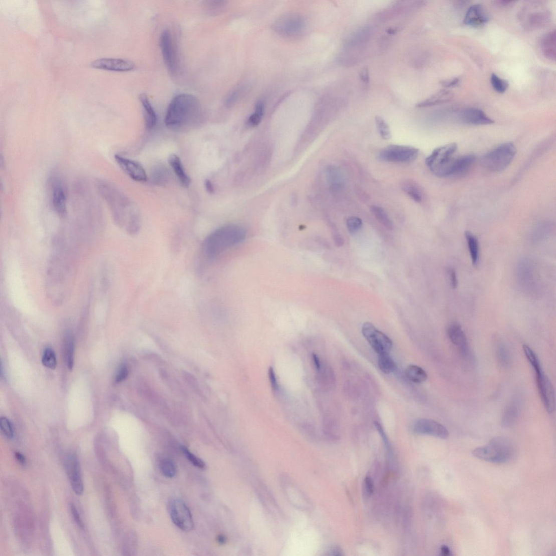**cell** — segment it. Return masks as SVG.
Segmentation results:
<instances>
[{"instance_id": "484cf974", "label": "cell", "mask_w": 556, "mask_h": 556, "mask_svg": "<svg viewBox=\"0 0 556 556\" xmlns=\"http://www.w3.org/2000/svg\"><path fill=\"white\" fill-rule=\"evenodd\" d=\"M520 413L518 400L514 399L506 407L502 418V424L506 428L511 427L518 419Z\"/></svg>"}, {"instance_id": "cb8c5ba5", "label": "cell", "mask_w": 556, "mask_h": 556, "mask_svg": "<svg viewBox=\"0 0 556 556\" xmlns=\"http://www.w3.org/2000/svg\"><path fill=\"white\" fill-rule=\"evenodd\" d=\"M139 100L143 107L145 127L148 130H151L156 126L157 116L151 103L145 94L139 96Z\"/></svg>"}, {"instance_id": "4316f807", "label": "cell", "mask_w": 556, "mask_h": 556, "mask_svg": "<svg viewBox=\"0 0 556 556\" xmlns=\"http://www.w3.org/2000/svg\"><path fill=\"white\" fill-rule=\"evenodd\" d=\"M453 97V94L448 91V90H442L433 95L428 99L418 103L416 107L425 108L443 104V103L451 101Z\"/></svg>"}, {"instance_id": "4fadbf2b", "label": "cell", "mask_w": 556, "mask_h": 556, "mask_svg": "<svg viewBox=\"0 0 556 556\" xmlns=\"http://www.w3.org/2000/svg\"><path fill=\"white\" fill-rule=\"evenodd\" d=\"M160 45L163 60L167 69L172 75H176L178 70L177 52L173 37L169 30H165L161 34Z\"/></svg>"}, {"instance_id": "ee69618b", "label": "cell", "mask_w": 556, "mask_h": 556, "mask_svg": "<svg viewBox=\"0 0 556 556\" xmlns=\"http://www.w3.org/2000/svg\"><path fill=\"white\" fill-rule=\"evenodd\" d=\"M182 450L183 453L186 456V457L188 459V460L195 466L200 468L204 469L205 467V464L201 459L197 457L196 455L191 453V452L185 447H182Z\"/></svg>"}, {"instance_id": "9a60e30c", "label": "cell", "mask_w": 556, "mask_h": 556, "mask_svg": "<svg viewBox=\"0 0 556 556\" xmlns=\"http://www.w3.org/2000/svg\"><path fill=\"white\" fill-rule=\"evenodd\" d=\"M114 158L120 169L132 179L138 182H145L147 180L148 176L144 167L138 161L119 154L115 155Z\"/></svg>"}, {"instance_id": "91938a15", "label": "cell", "mask_w": 556, "mask_h": 556, "mask_svg": "<svg viewBox=\"0 0 556 556\" xmlns=\"http://www.w3.org/2000/svg\"><path fill=\"white\" fill-rule=\"evenodd\" d=\"M217 541L219 544H223L225 542V538L223 535H219L217 538Z\"/></svg>"}, {"instance_id": "816d5d0a", "label": "cell", "mask_w": 556, "mask_h": 556, "mask_svg": "<svg viewBox=\"0 0 556 556\" xmlns=\"http://www.w3.org/2000/svg\"><path fill=\"white\" fill-rule=\"evenodd\" d=\"M449 274L451 287L452 288L455 289L458 284L456 271L454 269L451 268L449 270Z\"/></svg>"}, {"instance_id": "7bdbcfd3", "label": "cell", "mask_w": 556, "mask_h": 556, "mask_svg": "<svg viewBox=\"0 0 556 556\" xmlns=\"http://www.w3.org/2000/svg\"><path fill=\"white\" fill-rule=\"evenodd\" d=\"M207 3L210 14L214 15L221 14L227 6V2L224 1H210Z\"/></svg>"}, {"instance_id": "d590c367", "label": "cell", "mask_w": 556, "mask_h": 556, "mask_svg": "<svg viewBox=\"0 0 556 556\" xmlns=\"http://www.w3.org/2000/svg\"><path fill=\"white\" fill-rule=\"evenodd\" d=\"M161 473L167 477L172 478L176 474L175 464L169 458L161 459L159 464Z\"/></svg>"}, {"instance_id": "f546056e", "label": "cell", "mask_w": 556, "mask_h": 556, "mask_svg": "<svg viewBox=\"0 0 556 556\" xmlns=\"http://www.w3.org/2000/svg\"><path fill=\"white\" fill-rule=\"evenodd\" d=\"M405 374L407 379L416 384H421L427 380L428 375L422 368L410 365L406 368Z\"/></svg>"}, {"instance_id": "60d3db41", "label": "cell", "mask_w": 556, "mask_h": 556, "mask_svg": "<svg viewBox=\"0 0 556 556\" xmlns=\"http://www.w3.org/2000/svg\"><path fill=\"white\" fill-rule=\"evenodd\" d=\"M507 349L503 345L500 344L496 349V355L499 363L503 366H507L509 363V355Z\"/></svg>"}, {"instance_id": "681fc988", "label": "cell", "mask_w": 556, "mask_h": 556, "mask_svg": "<svg viewBox=\"0 0 556 556\" xmlns=\"http://www.w3.org/2000/svg\"><path fill=\"white\" fill-rule=\"evenodd\" d=\"M269 379L271 388L274 391L278 390V385L275 372L272 368H270L268 371Z\"/></svg>"}, {"instance_id": "f6af8a7d", "label": "cell", "mask_w": 556, "mask_h": 556, "mask_svg": "<svg viewBox=\"0 0 556 556\" xmlns=\"http://www.w3.org/2000/svg\"><path fill=\"white\" fill-rule=\"evenodd\" d=\"M241 94V89H236L234 91L232 92L227 97L225 101V105L227 107H231L233 106L235 102L239 99Z\"/></svg>"}, {"instance_id": "6da1fadb", "label": "cell", "mask_w": 556, "mask_h": 556, "mask_svg": "<svg viewBox=\"0 0 556 556\" xmlns=\"http://www.w3.org/2000/svg\"><path fill=\"white\" fill-rule=\"evenodd\" d=\"M96 186L105 200L115 224L128 234L136 235L141 225L140 212L137 204L112 182L97 180Z\"/></svg>"}, {"instance_id": "e0dca14e", "label": "cell", "mask_w": 556, "mask_h": 556, "mask_svg": "<svg viewBox=\"0 0 556 556\" xmlns=\"http://www.w3.org/2000/svg\"><path fill=\"white\" fill-rule=\"evenodd\" d=\"M413 430L418 434L427 435L443 439L449 437V431L445 426L431 419L418 420L414 425Z\"/></svg>"}, {"instance_id": "603a6c76", "label": "cell", "mask_w": 556, "mask_h": 556, "mask_svg": "<svg viewBox=\"0 0 556 556\" xmlns=\"http://www.w3.org/2000/svg\"><path fill=\"white\" fill-rule=\"evenodd\" d=\"M540 49L543 56L547 60L555 62L556 57V37L554 30L542 37L540 41Z\"/></svg>"}, {"instance_id": "7dc6e473", "label": "cell", "mask_w": 556, "mask_h": 556, "mask_svg": "<svg viewBox=\"0 0 556 556\" xmlns=\"http://www.w3.org/2000/svg\"><path fill=\"white\" fill-rule=\"evenodd\" d=\"M328 173L330 179H331L333 185L339 186L342 182L341 176L339 171L334 168H331Z\"/></svg>"}, {"instance_id": "d6986e66", "label": "cell", "mask_w": 556, "mask_h": 556, "mask_svg": "<svg viewBox=\"0 0 556 556\" xmlns=\"http://www.w3.org/2000/svg\"><path fill=\"white\" fill-rule=\"evenodd\" d=\"M489 21V17L486 9L480 5L471 6L465 14L464 24L473 28L484 27Z\"/></svg>"}, {"instance_id": "ab89813d", "label": "cell", "mask_w": 556, "mask_h": 556, "mask_svg": "<svg viewBox=\"0 0 556 556\" xmlns=\"http://www.w3.org/2000/svg\"><path fill=\"white\" fill-rule=\"evenodd\" d=\"M0 427L4 435L9 439H12L15 436V430L10 420L5 417L0 419Z\"/></svg>"}, {"instance_id": "ac0fdd59", "label": "cell", "mask_w": 556, "mask_h": 556, "mask_svg": "<svg viewBox=\"0 0 556 556\" xmlns=\"http://www.w3.org/2000/svg\"><path fill=\"white\" fill-rule=\"evenodd\" d=\"M92 66L95 69L116 72H131L135 68L133 62L120 58H100L94 61Z\"/></svg>"}, {"instance_id": "d4e9b609", "label": "cell", "mask_w": 556, "mask_h": 556, "mask_svg": "<svg viewBox=\"0 0 556 556\" xmlns=\"http://www.w3.org/2000/svg\"><path fill=\"white\" fill-rule=\"evenodd\" d=\"M473 155L467 154L458 157L452 169L451 176H459L467 173L475 162Z\"/></svg>"}, {"instance_id": "6f0895ef", "label": "cell", "mask_w": 556, "mask_h": 556, "mask_svg": "<svg viewBox=\"0 0 556 556\" xmlns=\"http://www.w3.org/2000/svg\"><path fill=\"white\" fill-rule=\"evenodd\" d=\"M15 457L19 463H21L22 465H25L26 459L23 454L20 453V452H17L15 454Z\"/></svg>"}, {"instance_id": "7a4b0ae2", "label": "cell", "mask_w": 556, "mask_h": 556, "mask_svg": "<svg viewBox=\"0 0 556 556\" xmlns=\"http://www.w3.org/2000/svg\"><path fill=\"white\" fill-rule=\"evenodd\" d=\"M198 100L192 95L181 94L174 97L167 109L165 123L173 130H180L192 125L199 117Z\"/></svg>"}, {"instance_id": "836d02e7", "label": "cell", "mask_w": 556, "mask_h": 556, "mask_svg": "<svg viewBox=\"0 0 556 556\" xmlns=\"http://www.w3.org/2000/svg\"><path fill=\"white\" fill-rule=\"evenodd\" d=\"M402 190L414 201L419 203L422 200V194L418 186L412 182H406L402 185Z\"/></svg>"}, {"instance_id": "f35d334b", "label": "cell", "mask_w": 556, "mask_h": 556, "mask_svg": "<svg viewBox=\"0 0 556 556\" xmlns=\"http://www.w3.org/2000/svg\"><path fill=\"white\" fill-rule=\"evenodd\" d=\"M490 82L495 91L500 94L505 93L508 87V82L496 74L491 76Z\"/></svg>"}, {"instance_id": "e575fe53", "label": "cell", "mask_w": 556, "mask_h": 556, "mask_svg": "<svg viewBox=\"0 0 556 556\" xmlns=\"http://www.w3.org/2000/svg\"><path fill=\"white\" fill-rule=\"evenodd\" d=\"M264 112V105L262 101L257 102L255 111L248 119L247 124L250 127H255L260 124Z\"/></svg>"}, {"instance_id": "ba28073f", "label": "cell", "mask_w": 556, "mask_h": 556, "mask_svg": "<svg viewBox=\"0 0 556 556\" xmlns=\"http://www.w3.org/2000/svg\"><path fill=\"white\" fill-rule=\"evenodd\" d=\"M48 189L51 206L57 214L64 217L67 213L68 192L64 180L58 174H53L48 180Z\"/></svg>"}, {"instance_id": "4dcf8cb0", "label": "cell", "mask_w": 556, "mask_h": 556, "mask_svg": "<svg viewBox=\"0 0 556 556\" xmlns=\"http://www.w3.org/2000/svg\"><path fill=\"white\" fill-rule=\"evenodd\" d=\"M472 262L476 265L479 257V246L477 238L469 231L465 232Z\"/></svg>"}, {"instance_id": "5b68a950", "label": "cell", "mask_w": 556, "mask_h": 556, "mask_svg": "<svg viewBox=\"0 0 556 556\" xmlns=\"http://www.w3.org/2000/svg\"><path fill=\"white\" fill-rule=\"evenodd\" d=\"M457 146L451 143L438 147L426 159L425 163L433 174L438 177L451 176L456 160Z\"/></svg>"}, {"instance_id": "680465c9", "label": "cell", "mask_w": 556, "mask_h": 556, "mask_svg": "<svg viewBox=\"0 0 556 556\" xmlns=\"http://www.w3.org/2000/svg\"><path fill=\"white\" fill-rule=\"evenodd\" d=\"M441 553L442 555L448 556L450 554V550L449 547L447 545H442L441 547Z\"/></svg>"}, {"instance_id": "f1b7e54d", "label": "cell", "mask_w": 556, "mask_h": 556, "mask_svg": "<svg viewBox=\"0 0 556 556\" xmlns=\"http://www.w3.org/2000/svg\"><path fill=\"white\" fill-rule=\"evenodd\" d=\"M169 171L164 165L154 166L151 173L152 182L158 186L165 185L169 179Z\"/></svg>"}, {"instance_id": "8992f818", "label": "cell", "mask_w": 556, "mask_h": 556, "mask_svg": "<svg viewBox=\"0 0 556 556\" xmlns=\"http://www.w3.org/2000/svg\"><path fill=\"white\" fill-rule=\"evenodd\" d=\"M272 28L278 35L290 40H295L305 35L307 29V22L301 15L289 13L278 18Z\"/></svg>"}, {"instance_id": "30bf717a", "label": "cell", "mask_w": 556, "mask_h": 556, "mask_svg": "<svg viewBox=\"0 0 556 556\" xmlns=\"http://www.w3.org/2000/svg\"><path fill=\"white\" fill-rule=\"evenodd\" d=\"M535 373L536 386L546 411L552 413L555 409V396L550 380L542 371L540 361L531 365Z\"/></svg>"}, {"instance_id": "7c38bea8", "label": "cell", "mask_w": 556, "mask_h": 556, "mask_svg": "<svg viewBox=\"0 0 556 556\" xmlns=\"http://www.w3.org/2000/svg\"><path fill=\"white\" fill-rule=\"evenodd\" d=\"M362 333L375 352L379 355L389 354L393 344L391 340L380 332L370 322H366L362 328Z\"/></svg>"}, {"instance_id": "db71d44e", "label": "cell", "mask_w": 556, "mask_h": 556, "mask_svg": "<svg viewBox=\"0 0 556 556\" xmlns=\"http://www.w3.org/2000/svg\"><path fill=\"white\" fill-rule=\"evenodd\" d=\"M460 82V80L458 78L445 80L443 81L441 84L442 85L446 88H452L457 86L458 84Z\"/></svg>"}, {"instance_id": "1f68e13d", "label": "cell", "mask_w": 556, "mask_h": 556, "mask_svg": "<svg viewBox=\"0 0 556 556\" xmlns=\"http://www.w3.org/2000/svg\"><path fill=\"white\" fill-rule=\"evenodd\" d=\"M370 210L375 217L384 227L390 230L393 229V224L391 219L382 208L379 206L372 205L371 206Z\"/></svg>"}, {"instance_id": "8d00e7d4", "label": "cell", "mask_w": 556, "mask_h": 556, "mask_svg": "<svg viewBox=\"0 0 556 556\" xmlns=\"http://www.w3.org/2000/svg\"><path fill=\"white\" fill-rule=\"evenodd\" d=\"M43 365L51 370L55 369L57 365L56 354L53 349H45L42 358Z\"/></svg>"}, {"instance_id": "ffe728a7", "label": "cell", "mask_w": 556, "mask_h": 556, "mask_svg": "<svg viewBox=\"0 0 556 556\" xmlns=\"http://www.w3.org/2000/svg\"><path fill=\"white\" fill-rule=\"evenodd\" d=\"M461 121L465 124L474 126L487 125L494 122L488 116L477 108H468L464 110L459 116Z\"/></svg>"}, {"instance_id": "8fae6325", "label": "cell", "mask_w": 556, "mask_h": 556, "mask_svg": "<svg viewBox=\"0 0 556 556\" xmlns=\"http://www.w3.org/2000/svg\"><path fill=\"white\" fill-rule=\"evenodd\" d=\"M417 148L408 146L390 145L379 153V158L387 162L406 163L415 160L418 156Z\"/></svg>"}, {"instance_id": "74e56055", "label": "cell", "mask_w": 556, "mask_h": 556, "mask_svg": "<svg viewBox=\"0 0 556 556\" xmlns=\"http://www.w3.org/2000/svg\"><path fill=\"white\" fill-rule=\"evenodd\" d=\"M376 124L377 127L378 131L381 136V137L384 140H389L391 138V133L389 125L387 124L385 120L381 118V116H377L376 118Z\"/></svg>"}, {"instance_id": "9f6ffc18", "label": "cell", "mask_w": 556, "mask_h": 556, "mask_svg": "<svg viewBox=\"0 0 556 556\" xmlns=\"http://www.w3.org/2000/svg\"><path fill=\"white\" fill-rule=\"evenodd\" d=\"M204 187L206 191L209 193H213L214 192V186L213 185L211 181L209 179H206L204 181Z\"/></svg>"}, {"instance_id": "f907efd6", "label": "cell", "mask_w": 556, "mask_h": 556, "mask_svg": "<svg viewBox=\"0 0 556 556\" xmlns=\"http://www.w3.org/2000/svg\"><path fill=\"white\" fill-rule=\"evenodd\" d=\"M71 510H72L73 515L76 523H77V525H78L81 528H84V527H85V525H84V523L81 520V516L79 514V512H78V510H77L75 505H72V506H71Z\"/></svg>"}, {"instance_id": "c3c4849f", "label": "cell", "mask_w": 556, "mask_h": 556, "mask_svg": "<svg viewBox=\"0 0 556 556\" xmlns=\"http://www.w3.org/2000/svg\"><path fill=\"white\" fill-rule=\"evenodd\" d=\"M128 375V368L125 365L121 366L116 375L115 381L116 383L121 382L126 379Z\"/></svg>"}, {"instance_id": "f5cc1de1", "label": "cell", "mask_w": 556, "mask_h": 556, "mask_svg": "<svg viewBox=\"0 0 556 556\" xmlns=\"http://www.w3.org/2000/svg\"><path fill=\"white\" fill-rule=\"evenodd\" d=\"M374 425L375 426H376V428L378 430V432H379V434H380L381 437H382L386 445L387 446V447H389V441H388L387 437L385 434V433L384 432V430L383 429V428L382 427V426H381V424L378 422H375Z\"/></svg>"}, {"instance_id": "11a10c76", "label": "cell", "mask_w": 556, "mask_h": 556, "mask_svg": "<svg viewBox=\"0 0 556 556\" xmlns=\"http://www.w3.org/2000/svg\"><path fill=\"white\" fill-rule=\"evenodd\" d=\"M361 79L365 83H368L370 80L369 72L367 68H364L361 70L360 72Z\"/></svg>"}, {"instance_id": "44dd1931", "label": "cell", "mask_w": 556, "mask_h": 556, "mask_svg": "<svg viewBox=\"0 0 556 556\" xmlns=\"http://www.w3.org/2000/svg\"><path fill=\"white\" fill-rule=\"evenodd\" d=\"M448 335L451 342L462 355L468 356L469 350L468 342L461 327L457 323L451 325L448 329Z\"/></svg>"}, {"instance_id": "9c48e42d", "label": "cell", "mask_w": 556, "mask_h": 556, "mask_svg": "<svg viewBox=\"0 0 556 556\" xmlns=\"http://www.w3.org/2000/svg\"><path fill=\"white\" fill-rule=\"evenodd\" d=\"M522 25L528 30L544 27L550 22L551 16L548 11L539 4H528L520 14Z\"/></svg>"}, {"instance_id": "7402d4cb", "label": "cell", "mask_w": 556, "mask_h": 556, "mask_svg": "<svg viewBox=\"0 0 556 556\" xmlns=\"http://www.w3.org/2000/svg\"><path fill=\"white\" fill-rule=\"evenodd\" d=\"M168 161L181 184L186 188L189 187L191 184V179L187 174L180 158L177 154H172L170 155Z\"/></svg>"}, {"instance_id": "2e32d148", "label": "cell", "mask_w": 556, "mask_h": 556, "mask_svg": "<svg viewBox=\"0 0 556 556\" xmlns=\"http://www.w3.org/2000/svg\"><path fill=\"white\" fill-rule=\"evenodd\" d=\"M66 468L71 485L75 493L78 495L83 493L84 486L78 457L75 454H69L66 460Z\"/></svg>"}, {"instance_id": "b9f144b4", "label": "cell", "mask_w": 556, "mask_h": 556, "mask_svg": "<svg viewBox=\"0 0 556 556\" xmlns=\"http://www.w3.org/2000/svg\"><path fill=\"white\" fill-rule=\"evenodd\" d=\"M363 221L358 217L352 216L347 219V228L352 234L356 233L363 227Z\"/></svg>"}, {"instance_id": "52a82bcc", "label": "cell", "mask_w": 556, "mask_h": 556, "mask_svg": "<svg viewBox=\"0 0 556 556\" xmlns=\"http://www.w3.org/2000/svg\"><path fill=\"white\" fill-rule=\"evenodd\" d=\"M516 153V148L513 144H503L485 155L482 158V164L490 171H502L511 164Z\"/></svg>"}, {"instance_id": "277c9868", "label": "cell", "mask_w": 556, "mask_h": 556, "mask_svg": "<svg viewBox=\"0 0 556 556\" xmlns=\"http://www.w3.org/2000/svg\"><path fill=\"white\" fill-rule=\"evenodd\" d=\"M515 449L511 441L504 437H496L489 443L478 447L473 451V455L480 460L496 463H505L511 460Z\"/></svg>"}, {"instance_id": "bcb514c9", "label": "cell", "mask_w": 556, "mask_h": 556, "mask_svg": "<svg viewBox=\"0 0 556 556\" xmlns=\"http://www.w3.org/2000/svg\"><path fill=\"white\" fill-rule=\"evenodd\" d=\"M364 492L366 496L371 495L374 491V483L370 476H366L364 480Z\"/></svg>"}, {"instance_id": "5bb4252c", "label": "cell", "mask_w": 556, "mask_h": 556, "mask_svg": "<svg viewBox=\"0 0 556 556\" xmlns=\"http://www.w3.org/2000/svg\"><path fill=\"white\" fill-rule=\"evenodd\" d=\"M170 514L174 524L182 531L189 532L194 527V522L190 510L183 501L173 500L170 504Z\"/></svg>"}, {"instance_id": "3957f363", "label": "cell", "mask_w": 556, "mask_h": 556, "mask_svg": "<svg viewBox=\"0 0 556 556\" xmlns=\"http://www.w3.org/2000/svg\"><path fill=\"white\" fill-rule=\"evenodd\" d=\"M247 236L243 226L229 224L222 226L207 236L203 243L204 256L214 260L224 251L242 242Z\"/></svg>"}, {"instance_id": "83f0119b", "label": "cell", "mask_w": 556, "mask_h": 556, "mask_svg": "<svg viewBox=\"0 0 556 556\" xmlns=\"http://www.w3.org/2000/svg\"><path fill=\"white\" fill-rule=\"evenodd\" d=\"M63 347L65 361L68 369L72 371L74 363L75 341L73 334L70 331L67 332L65 335Z\"/></svg>"}, {"instance_id": "d6a6232c", "label": "cell", "mask_w": 556, "mask_h": 556, "mask_svg": "<svg viewBox=\"0 0 556 556\" xmlns=\"http://www.w3.org/2000/svg\"><path fill=\"white\" fill-rule=\"evenodd\" d=\"M378 366L380 370L386 374H391L397 369L396 364L391 358L389 354L379 355Z\"/></svg>"}]
</instances>
